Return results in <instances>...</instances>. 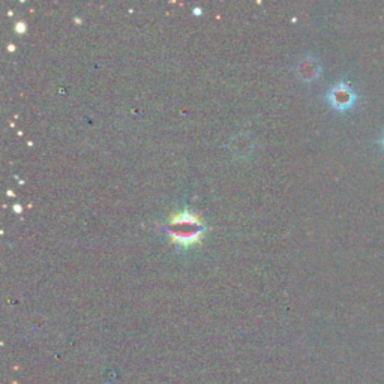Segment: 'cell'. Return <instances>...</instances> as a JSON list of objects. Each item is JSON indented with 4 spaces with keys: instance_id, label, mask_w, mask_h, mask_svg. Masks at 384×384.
<instances>
[{
    "instance_id": "6da1fadb",
    "label": "cell",
    "mask_w": 384,
    "mask_h": 384,
    "mask_svg": "<svg viewBox=\"0 0 384 384\" xmlns=\"http://www.w3.org/2000/svg\"><path fill=\"white\" fill-rule=\"evenodd\" d=\"M168 232L172 234L175 244H177L180 248H188L200 242L203 233L206 232V227L198 219V217H195L188 209H185L170 218Z\"/></svg>"
},
{
    "instance_id": "277c9868",
    "label": "cell",
    "mask_w": 384,
    "mask_h": 384,
    "mask_svg": "<svg viewBox=\"0 0 384 384\" xmlns=\"http://www.w3.org/2000/svg\"><path fill=\"white\" fill-rule=\"evenodd\" d=\"M230 147L237 158H247L254 150V141L248 134H239L232 140Z\"/></svg>"
},
{
    "instance_id": "5b68a950",
    "label": "cell",
    "mask_w": 384,
    "mask_h": 384,
    "mask_svg": "<svg viewBox=\"0 0 384 384\" xmlns=\"http://www.w3.org/2000/svg\"><path fill=\"white\" fill-rule=\"evenodd\" d=\"M16 31H17V32H20V33H23V32L26 31V26H24L23 23H19V24L16 26Z\"/></svg>"
},
{
    "instance_id": "7a4b0ae2",
    "label": "cell",
    "mask_w": 384,
    "mask_h": 384,
    "mask_svg": "<svg viewBox=\"0 0 384 384\" xmlns=\"http://www.w3.org/2000/svg\"><path fill=\"white\" fill-rule=\"evenodd\" d=\"M326 101L335 111L347 113L351 111L359 101V95L350 83L341 80L327 90Z\"/></svg>"
},
{
    "instance_id": "8992f818",
    "label": "cell",
    "mask_w": 384,
    "mask_h": 384,
    "mask_svg": "<svg viewBox=\"0 0 384 384\" xmlns=\"http://www.w3.org/2000/svg\"><path fill=\"white\" fill-rule=\"evenodd\" d=\"M194 14H195V16H200V14H202V9H200V8H197V9L194 11Z\"/></svg>"
},
{
    "instance_id": "52a82bcc",
    "label": "cell",
    "mask_w": 384,
    "mask_h": 384,
    "mask_svg": "<svg viewBox=\"0 0 384 384\" xmlns=\"http://www.w3.org/2000/svg\"><path fill=\"white\" fill-rule=\"evenodd\" d=\"M380 145H381V147L384 149V134H383V137H381V140H380Z\"/></svg>"
},
{
    "instance_id": "3957f363",
    "label": "cell",
    "mask_w": 384,
    "mask_h": 384,
    "mask_svg": "<svg viewBox=\"0 0 384 384\" xmlns=\"http://www.w3.org/2000/svg\"><path fill=\"white\" fill-rule=\"evenodd\" d=\"M294 71L299 80L303 83H311V81H316L321 76V65L316 58L306 56V58L297 62Z\"/></svg>"
}]
</instances>
